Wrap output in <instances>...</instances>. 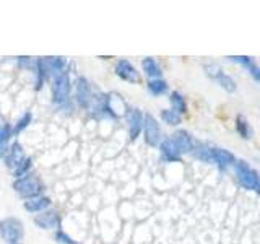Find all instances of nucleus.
I'll use <instances>...</instances> for the list:
<instances>
[{"label":"nucleus","instance_id":"nucleus-13","mask_svg":"<svg viewBox=\"0 0 260 244\" xmlns=\"http://www.w3.org/2000/svg\"><path fill=\"white\" fill-rule=\"evenodd\" d=\"M49 205H51V199L39 195V197L30 199L28 202H25V208L28 210V212L35 213V212H42V210H46Z\"/></svg>","mask_w":260,"mask_h":244},{"label":"nucleus","instance_id":"nucleus-20","mask_svg":"<svg viewBox=\"0 0 260 244\" xmlns=\"http://www.w3.org/2000/svg\"><path fill=\"white\" fill-rule=\"evenodd\" d=\"M10 135H12L10 127H8V125L0 127V156H2V153L5 151L7 142H8V139H10Z\"/></svg>","mask_w":260,"mask_h":244},{"label":"nucleus","instance_id":"nucleus-1","mask_svg":"<svg viewBox=\"0 0 260 244\" xmlns=\"http://www.w3.org/2000/svg\"><path fill=\"white\" fill-rule=\"evenodd\" d=\"M13 189H15L21 197L30 200L35 197H39V194L42 192V183L37 176L26 174V176H23V178L15 181Z\"/></svg>","mask_w":260,"mask_h":244},{"label":"nucleus","instance_id":"nucleus-7","mask_svg":"<svg viewBox=\"0 0 260 244\" xmlns=\"http://www.w3.org/2000/svg\"><path fill=\"white\" fill-rule=\"evenodd\" d=\"M127 121H129V132H130V139L135 140L138 134H140L142 127H143V116L138 109H130L127 112Z\"/></svg>","mask_w":260,"mask_h":244},{"label":"nucleus","instance_id":"nucleus-10","mask_svg":"<svg viewBox=\"0 0 260 244\" xmlns=\"http://www.w3.org/2000/svg\"><path fill=\"white\" fill-rule=\"evenodd\" d=\"M35 223L42 229H49L54 228L59 224V215H57L56 210H47V212L36 215L35 217Z\"/></svg>","mask_w":260,"mask_h":244},{"label":"nucleus","instance_id":"nucleus-19","mask_svg":"<svg viewBox=\"0 0 260 244\" xmlns=\"http://www.w3.org/2000/svg\"><path fill=\"white\" fill-rule=\"evenodd\" d=\"M216 80H218V83L224 88L226 91H229V93L236 91V83H234V80L231 77L224 75V73H221V75H218V78H216Z\"/></svg>","mask_w":260,"mask_h":244},{"label":"nucleus","instance_id":"nucleus-9","mask_svg":"<svg viewBox=\"0 0 260 244\" xmlns=\"http://www.w3.org/2000/svg\"><path fill=\"white\" fill-rule=\"evenodd\" d=\"M171 140L176 143V146L179 148L181 153H189V151L194 150V142H192V137L189 135V132H186V130L174 132Z\"/></svg>","mask_w":260,"mask_h":244},{"label":"nucleus","instance_id":"nucleus-18","mask_svg":"<svg viewBox=\"0 0 260 244\" xmlns=\"http://www.w3.org/2000/svg\"><path fill=\"white\" fill-rule=\"evenodd\" d=\"M236 127H238L239 134L242 135V139H250L252 132H250V127L247 124V121H245L242 116H238V124H236Z\"/></svg>","mask_w":260,"mask_h":244},{"label":"nucleus","instance_id":"nucleus-16","mask_svg":"<svg viewBox=\"0 0 260 244\" xmlns=\"http://www.w3.org/2000/svg\"><path fill=\"white\" fill-rule=\"evenodd\" d=\"M161 117H163V121L166 122V124H169V125H177V124H181V116H179V112H176L174 109L172 111H161Z\"/></svg>","mask_w":260,"mask_h":244},{"label":"nucleus","instance_id":"nucleus-14","mask_svg":"<svg viewBox=\"0 0 260 244\" xmlns=\"http://www.w3.org/2000/svg\"><path fill=\"white\" fill-rule=\"evenodd\" d=\"M161 153H163V158L166 160H177L181 156L179 148H177L176 143L171 139H167L161 143Z\"/></svg>","mask_w":260,"mask_h":244},{"label":"nucleus","instance_id":"nucleus-3","mask_svg":"<svg viewBox=\"0 0 260 244\" xmlns=\"http://www.w3.org/2000/svg\"><path fill=\"white\" fill-rule=\"evenodd\" d=\"M70 98V77L69 72H62L56 75L52 83V100L56 104H65Z\"/></svg>","mask_w":260,"mask_h":244},{"label":"nucleus","instance_id":"nucleus-4","mask_svg":"<svg viewBox=\"0 0 260 244\" xmlns=\"http://www.w3.org/2000/svg\"><path fill=\"white\" fill-rule=\"evenodd\" d=\"M236 173H238L239 183L245 189H252L260 194V176L257 174V171H254L244 161H239V163H236Z\"/></svg>","mask_w":260,"mask_h":244},{"label":"nucleus","instance_id":"nucleus-17","mask_svg":"<svg viewBox=\"0 0 260 244\" xmlns=\"http://www.w3.org/2000/svg\"><path fill=\"white\" fill-rule=\"evenodd\" d=\"M148 90H150L153 95H163L167 90V83L165 80H151L148 83Z\"/></svg>","mask_w":260,"mask_h":244},{"label":"nucleus","instance_id":"nucleus-6","mask_svg":"<svg viewBox=\"0 0 260 244\" xmlns=\"http://www.w3.org/2000/svg\"><path fill=\"white\" fill-rule=\"evenodd\" d=\"M115 73L125 81L130 83H140V73L135 70V67L132 65L129 61H119L117 65H115Z\"/></svg>","mask_w":260,"mask_h":244},{"label":"nucleus","instance_id":"nucleus-11","mask_svg":"<svg viewBox=\"0 0 260 244\" xmlns=\"http://www.w3.org/2000/svg\"><path fill=\"white\" fill-rule=\"evenodd\" d=\"M210 155H211V161L220 166H228L233 164L236 158L231 151L224 150V148H210Z\"/></svg>","mask_w":260,"mask_h":244},{"label":"nucleus","instance_id":"nucleus-21","mask_svg":"<svg viewBox=\"0 0 260 244\" xmlns=\"http://www.w3.org/2000/svg\"><path fill=\"white\" fill-rule=\"evenodd\" d=\"M171 102H172V106H174V111L176 112H186V102H184V98H182L179 93L174 91L171 95Z\"/></svg>","mask_w":260,"mask_h":244},{"label":"nucleus","instance_id":"nucleus-25","mask_svg":"<svg viewBox=\"0 0 260 244\" xmlns=\"http://www.w3.org/2000/svg\"><path fill=\"white\" fill-rule=\"evenodd\" d=\"M250 73H252V77L255 78L257 81H260V68H257V67H250Z\"/></svg>","mask_w":260,"mask_h":244},{"label":"nucleus","instance_id":"nucleus-23","mask_svg":"<svg viewBox=\"0 0 260 244\" xmlns=\"http://www.w3.org/2000/svg\"><path fill=\"white\" fill-rule=\"evenodd\" d=\"M30 122H31V112H25V116L21 117L20 121H18V124L15 127V132L18 134V132H21V130H25L28 125H30Z\"/></svg>","mask_w":260,"mask_h":244},{"label":"nucleus","instance_id":"nucleus-5","mask_svg":"<svg viewBox=\"0 0 260 244\" xmlns=\"http://www.w3.org/2000/svg\"><path fill=\"white\" fill-rule=\"evenodd\" d=\"M143 127H145L147 143L151 146H156L160 143V139H161V130H160V125H158L156 119L151 114H145V117H143Z\"/></svg>","mask_w":260,"mask_h":244},{"label":"nucleus","instance_id":"nucleus-15","mask_svg":"<svg viewBox=\"0 0 260 244\" xmlns=\"http://www.w3.org/2000/svg\"><path fill=\"white\" fill-rule=\"evenodd\" d=\"M142 65H143V70H145V73H147V75L150 77V78H156V80H158V77L161 75V68H160V65L156 63L155 59H151V57L143 59Z\"/></svg>","mask_w":260,"mask_h":244},{"label":"nucleus","instance_id":"nucleus-8","mask_svg":"<svg viewBox=\"0 0 260 244\" xmlns=\"http://www.w3.org/2000/svg\"><path fill=\"white\" fill-rule=\"evenodd\" d=\"M23 161H25V153H23V146L18 143V142H15L10 150H8V155L5 158V164L8 166L10 169L15 171L18 166H20Z\"/></svg>","mask_w":260,"mask_h":244},{"label":"nucleus","instance_id":"nucleus-2","mask_svg":"<svg viewBox=\"0 0 260 244\" xmlns=\"http://www.w3.org/2000/svg\"><path fill=\"white\" fill-rule=\"evenodd\" d=\"M25 229H23V223L18 218H5L0 222V236L8 244H18L23 239Z\"/></svg>","mask_w":260,"mask_h":244},{"label":"nucleus","instance_id":"nucleus-12","mask_svg":"<svg viewBox=\"0 0 260 244\" xmlns=\"http://www.w3.org/2000/svg\"><path fill=\"white\" fill-rule=\"evenodd\" d=\"M90 98H91V91H90L88 80L80 77L76 80V101H78L80 106H86L90 102Z\"/></svg>","mask_w":260,"mask_h":244},{"label":"nucleus","instance_id":"nucleus-22","mask_svg":"<svg viewBox=\"0 0 260 244\" xmlns=\"http://www.w3.org/2000/svg\"><path fill=\"white\" fill-rule=\"evenodd\" d=\"M30 168H31V158H25V161H23V163L15 169V176L18 179L23 178V176H26V171Z\"/></svg>","mask_w":260,"mask_h":244},{"label":"nucleus","instance_id":"nucleus-24","mask_svg":"<svg viewBox=\"0 0 260 244\" xmlns=\"http://www.w3.org/2000/svg\"><path fill=\"white\" fill-rule=\"evenodd\" d=\"M228 59H231L233 62H239V63H242V65H245V67H252V59L250 57H244V56H233V57H228Z\"/></svg>","mask_w":260,"mask_h":244}]
</instances>
